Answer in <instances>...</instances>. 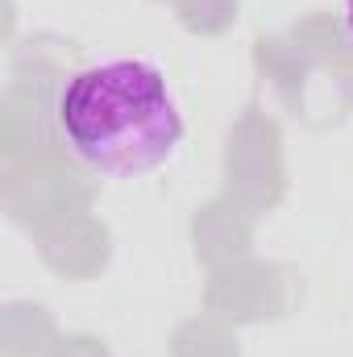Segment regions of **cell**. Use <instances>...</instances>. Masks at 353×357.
I'll use <instances>...</instances> for the list:
<instances>
[{
  "instance_id": "cell-1",
  "label": "cell",
  "mask_w": 353,
  "mask_h": 357,
  "mask_svg": "<svg viewBox=\"0 0 353 357\" xmlns=\"http://www.w3.org/2000/svg\"><path fill=\"white\" fill-rule=\"evenodd\" d=\"M67 150L108 178H142L183 146V112L167 75L146 59H104L75 71L54 104Z\"/></svg>"
},
{
  "instance_id": "cell-2",
  "label": "cell",
  "mask_w": 353,
  "mask_h": 357,
  "mask_svg": "<svg viewBox=\"0 0 353 357\" xmlns=\"http://www.w3.org/2000/svg\"><path fill=\"white\" fill-rule=\"evenodd\" d=\"M341 17H345V33L353 38V0H341Z\"/></svg>"
}]
</instances>
